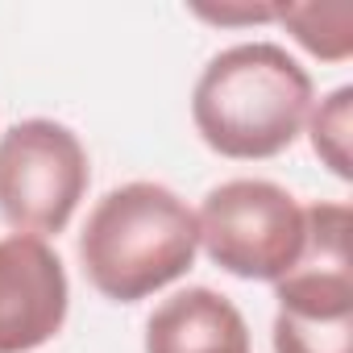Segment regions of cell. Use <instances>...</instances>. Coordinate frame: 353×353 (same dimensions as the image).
Returning <instances> with one entry per match:
<instances>
[{
    "instance_id": "cell-8",
    "label": "cell",
    "mask_w": 353,
    "mask_h": 353,
    "mask_svg": "<svg viewBox=\"0 0 353 353\" xmlns=\"http://www.w3.org/2000/svg\"><path fill=\"white\" fill-rule=\"evenodd\" d=\"M312 150L336 179H353L349 166V133H353V88H336L328 100H320L316 112H307Z\"/></svg>"
},
{
    "instance_id": "cell-6",
    "label": "cell",
    "mask_w": 353,
    "mask_h": 353,
    "mask_svg": "<svg viewBox=\"0 0 353 353\" xmlns=\"http://www.w3.org/2000/svg\"><path fill=\"white\" fill-rule=\"evenodd\" d=\"M67 307L63 258L42 237L13 233L0 241V353H34L54 341Z\"/></svg>"
},
{
    "instance_id": "cell-3",
    "label": "cell",
    "mask_w": 353,
    "mask_h": 353,
    "mask_svg": "<svg viewBox=\"0 0 353 353\" xmlns=\"http://www.w3.org/2000/svg\"><path fill=\"white\" fill-rule=\"evenodd\" d=\"M353 216L345 204L307 208L299 262L274 283V353H353Z\"/></svg>"
},
{
    "instance_id": "cell-10",
    "label": "cell",
    "mask_w": 353,
    "mask_h": 353,
    "mask_svg": "<svg viewBox=\"0 0 353 353\" xmlns=\"http://www.w3.org/2000/svg\"><path fill=\"white\" fill-rule=\"evenodd\" d=\"M183 353H250V336H229V341H208V345H196V349H183Z\"/></svg>"
},
{
    "instance_id": "cell-2",
    "label": "cell",
    "mask_w": 353,
    "mask_h": 353,
    "mask_svg": "<svg viewBox=\"0 0 353 353\" xmlns=\"http://www.w3.org/2000/svg\"><path fill=\"white\" fill-rule=\"evenodd\" d=\"M200 254L196 212L162 183L112 188L79 233L88 283L117 303H137L183 279Z\"/></svg>"
},
{
    "instance_id": "cell-5",
    "label": "cell",
    "mask_w": 353,
    "mask_h": 353,
    "mask_svg": "<svg viewBox=\"0 0 353 353\" xmlns=\"http://www.w3.org/2000/svg\"><path fill=\"white\" fill-rule=\"evenodd\" d=\"M88 179V150L59 121L30 117L0 137V216L26 237L63 233Z\"/></svg>"
},
{
    "instance_id": "cell-9",
    "label": "cell",
    "mask_w": 353,
    "mask_h": 353,
    "mask_svg": "<svg viewBox=\"0 0 353 353\" xmlns=\"http://www.w3.org/2000/svg\"><path fill=\"white\" fill-rule=\"evenodd\" d=\"M208 21L221 26H250V21H274V5H245V9H196Z\"/></svg>"
},
{
    "instance_id": "cell-1",
    "label": "cell",
    "mask_w": 353,
    "mask_h": 353,
    "mask_svg": "<svg viewBox=\"0 0 353 353\" xmlns=\"http://www.w3.org/2000/svg\"><path fill=\"white\" fill-rule=\"evenodd\" d=\"M312 75L274 42L221 50L192 92V121L208 150L237 162L283 154L307 125Z\"/></svg>"
},
{
    "instance_id": "cell-7",
    "label": "cell",
    "mask_w": 353,
    "mask_h": 353,
    "mask_svg": "<svg viewBox=\"0 0 353 353\" xmlns=\"http://www.w3.org/2000/svg\"><path fill=\"white\" fill-rule=\"evenodd\" d=\"M274 21H283L291 38L324 63H345L353 54L349 5H274Z\"/></svg>"
},
{
    "instance_id": "cell-4",
    "label": "cell",
    "mask_w": 353,
    "mask_h": 353,
    "mask_svg": "<svg viewBox=\"0 0 353 353\" xmlns=\"http://www.w3.org/2000/svg\"><path fill=\"white\" fill-rule=\"evenodd\" d=\"M204 254L250 283H279L303 254L307 208L270 179H229L196 212Z\"/></svg>"
}]
</instances>
